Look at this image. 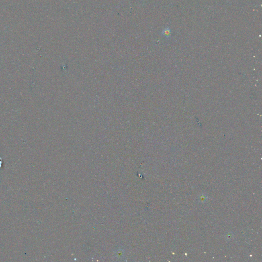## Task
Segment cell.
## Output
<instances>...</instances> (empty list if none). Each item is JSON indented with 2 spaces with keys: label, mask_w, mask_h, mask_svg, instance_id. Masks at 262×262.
I'll return each mask as SVG.
<instances>
[{
  "label": "cell",
  "mask_w": 262,
  "mask_h": 262,
  "mask_svg": "<svg viewBox=\"0 0 262 262\" xmlns=\"http://www.w3.org/2000/svg\"><path fill=\"white\" fill-rule=\"evenodd\" d=\"M171 32L170 29L169 28H166L164 29L163 31H162V34L166 37H169V35H171Z\"/></svg>",
  "instance_id": "6da1fadb"
}]
</instances>
